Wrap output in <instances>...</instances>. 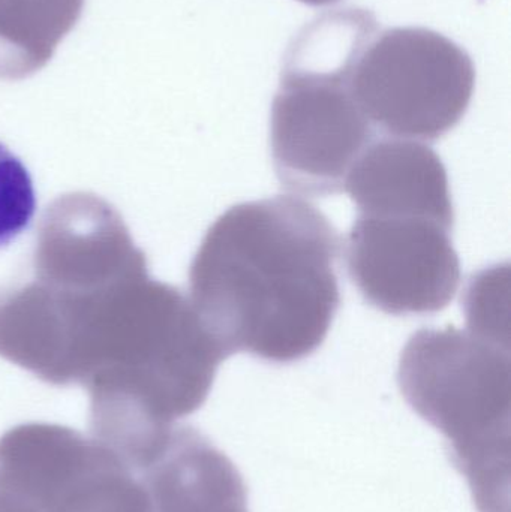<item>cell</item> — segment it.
I'll return each mask as SVG.
<instances>
[{
	"mask_svg": "<svg viewBox=\"0 0 511 512\" xmlns=\"http://www.w3.org/2000/svg\"><path fill=\"white\" fill-rule=\"evenodd\" d=\"M0 357L47 384L174 423L201 408L227 352L147 262L0 289Z\"/></svg>",
	"mask_w": 511,
	"mask_h": 512,
	"instance_id": "1",
	"label": "cell"
},
{
	"mask_svg": "<svg viewBox=\"0 0 511 512\" xmlns=\"http://www.w3.org/2000/svg\"><path fill=\"white\" fill-rule=\"evenodd\" d=\"M339 255L338 231L312 204H237L195 255L189 300L228 355L293 363L323 345L341 306Z\"/></svg>",
	"mask_w": 511,
	"mask_h": 512,
	"instance_id": "2",
	"label": "cell"
},
{
	"mask_svg": "<svg viewBox=\"0 0 511 512\" xmlns=\"http://www.w3.org/2000/svg\"><path fill=\"white\" fill-rule=\"evenodd\" d=\"M377 30L368 9H333L303 27L288 48L270 114L273 167L288 192L339 194L374 141L351 77Z\"/></svg>",
	"mask_w": 511,
	"mask_h": 512,
	"instance_id": "3",
	"label": "cell"
},
{
	"mask_svg": "<svg viewBox=\"0 0 511 512\" xmlns=\"http://www.w3.org/2000/svg\"><path fill=\"white\" fill-rule=\"evenodd\" d=\"M509 346L459 328H423L399 360L408 405L443 433L479 512H509Z\"/></svg>",
	"mask_w": 511,
	"mask_h": 512,
	"instance_id": "4",
	"label": "cell"
},
{
	"mask_svg": "<svg viewBox=\"0 0 511 512\" xmlns=\"http://www.w3.org/2000/svg\"><path fill=\"white\" fill-rule=\"evenodd\" d=\"M476 69L467 51L425 27L375 35L354 66L351 90L366 119L393 138L435 141L470 107Z\"/></svg>",
	"mask_w": 511,
	"mask_h": 512,
	"instance_id": "5",
	"label": "cell"
},
{
	"mask_svg": "<svg viewBox=\"0 0 511 512\" xmlns=\"http://www.w3.org/2000/svg\"><path fill=\"white\" fill-rule=\"evenodd\" d=\"M0 493L18 512H153L113 450L57 424H21L0 438Z\"/></svg>",
	"mask_w": 511,
	"mask_h": 512,
	"instance_id": "6",
	"label": "cell"
},
{
	"mask_svg": "<svg viewBox=\"0 0 511 512\" xmlns=\"http://www.w3.org/2000/svg\"><path fill=\"white\" fill-rule=\"evenodd\" d=\"M453 227L416 215H359L345 243L348 273L366 301L389 315L446 309L461 283Z\"/></svg>",
	"mask_w": 511,
	"mask_h": 512,
	"instance_id": "7",
	"label": "cell"
},
{
	"mask_svg": "<svg viewBox=\"0 0 511 512\" xmlns=\"http://www.w3.org/2000/svg\"><path fill=\"white\" fill-rule=\"evenodd\" d=\"M135 472L153 512H249L242 475L194 427L173 424Z\"/></svg>",
	"mask_w": 511,
	"mask_h": 512,
	"instance_id": "8",
	"label": "cell"
},
{
	"mask_svg": "<svg viewBox=\"0 0 511 512\" xmlns=\"http://www.w3.org/2000/svg\"><path fill=\"white\" fill-rule=\"evenodd\" d=\"M344 191L359 215H416L455 225L446 167L420 141H372L348 173Z\"/></svg>",
	"mask_w": 511,
	"mask_h": 512,
	"instance_id": "9",
	"label": "cell"
},
{
	"mask_svg": "<svg viewBox=\"0 0 511 512\" xmlns=\"http://www.w3.org/2000/svg\"><path fill=\"white\" fill-rule=\"evenodd\" d=\"M84 0H0V80L44 68L74 29Z\"/></svg>",
	"mask_w": 511,
	"mask_h": 512,
	"instance_id": "10",
	"label": "cell"
},
{
	"mask_svg": "<svg viewBox=\"0 0 511 512\" xmlns=\"http://www.w3.org/2000/svg\"><path fill=\"white\" fill-rule=\"evenodd\" d=\"M506 270L501 271L497 267L477 274L467 291L464 304L470 331L509 346V277L507 274L503 277Z\"/></svg>",
	"mask_w": 511,
	"mask_h": 512,
	"instance_id": "11",
	"label": "cell"
},
{
	"mask_svg": "<svg viewBox=\"0 0 511 512\" xmlns=\"http://www.w3.org/2000/svg\"><path fill=\"white\" fill-rule=\"evenodd\" d=\"M35 210V188L29 171L0 143V248L29 227Z\"/></svg>",
	"mask_w": 511,
	"mask_h": 512,
	"instance_id": "12",
	"label": "cell"
}]
</instances>
